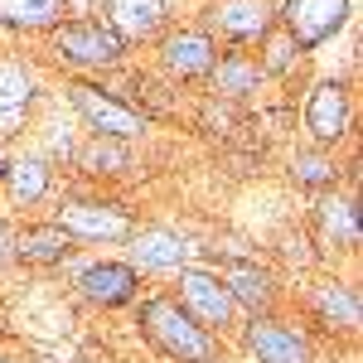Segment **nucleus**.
I'll list each match as a JSON object with an SVG mask.
<instances>
[{"label":"nucleus","mask_w":363,"mask_h":363,"mask_svg":"<svg viewBox=\"0 0 363 363\" xmlns=\"http://www.w3.org/2000/svg\"><path fill=\"white\" fill-rule=\"evenodd\" d=\"M10 262H15V252H10V228L0 223V272H5Z\"/></svg>","instance_id":"nucleus-25"},{"label":"nucleus","mask_w":363,"mask_h":363,"mask_svg":"<svg viewBox=\"0 0 363 363\" xmlns=\"http://www.w3.org/2000/svg\"><path fill=\"white\" fill-rule=\"evenodd\" d=\"M126 242H131V257L126 262L136 272H165V277H174V272L194 267V242L179 238L174 228H136Z\"/></svg>","instance_id":"nucleus-12"},{"label":"nucleus","mask_w":363,"mask_h":363,"mask_svg":"<svg viewBox=\"0 0 363 363\" xmlns=\"http://www.w3.org/2000/svg\"><path fill=\"white\" fill-rule=\"evenodd\" d=\"M107 25L131 44L160 39L169 29V0H107Z\"/></svg>","instance_id":"nucleus-16"},{"label":"nucleus","mask_w":363,"mask_h":363,"mask_svg":"<svg viewBox=\"0 0 363 363\" xmlns=\"http://www.w3.org/2000/svg\"><path fill=\"white\" fill-rule=\"evenodd\" d=\"M218 63V39L203 29H165L160 34V68L174 83H203Z\"/></svg>","instance_id":"nucleus-10"},{"label":"nucleus","mask_w":363,"mask_h":363,"mask_svg":"<svg viewBox=\"0 0 363 363\" xmlns=\"http://www.w3.org/2000/svg\"><path fill=\"white\" fill-rule=\"evenodd\" d=\"M208 83H213V92H223V97H252L262 87V68H257L252 54H223L213 63Z\"/></svg>","instance_id":"nucleus-22"},{"label":"nucleus","mask_w":363,"mask_h":363,"mask_svg":"<svg viewBox=\"0 0 363 363\" xmlns=\"http://www.w3.org/2000/svg\"><path fill=\"white\" fill-rule=\"evenodd\" d=\"M242 349L252 354V363H315L310 335L277 315H252L242 325Z\"/></svg>","instance_id":"nucleus-8"},{"label":"nucleus","mask_w":363,"mask_h":363,"mask_svg":"<svg viewBox=\"0 0 363 363\" xmlns=\"http://www.w3.org/2000/svg\"><path fill=\"white\" fill-rule=\"evenodd\" d=\"M174 306L218 339L238 325V306H233V296H228L223 277L208 272V267H184V272H174Z\"/></svg>","instance_id":"nucleus-4"},{"label":"nucleus","mask_w":363,"mask_h":363,"mask_svg":"<svg viewBox=\"0 0 363 363\" xmlns=\"http://www.w3.org/2000/svg\"><path fill=\"white\" fill-rule=\"evenodd\" d=\"M339 160L335 150H320V145H310V150H296L291 155V179L301 184V189H310V194H330L339 184Z\"/></svg>","instance_id":"nucleus-21"},{"label":"nucleus","mask_w":363,"mask_h":363,"mask_svg":"<svg viewBox=\"0 0 363 363\" xmlns=\"http://www.w3.org/2000/svg\"><path fill=\"white\" fill-rule=\"evenodd\" d=\"M136 330L169 363H218V354H223V339L194 325L174 306V296H145L136 306Z\"/></svg>","instance_id":"nucleus-1"},{"label":"nucleus","mask_w":363,"mask_h":363,"mask_svg":"<svg viewBox=\"0 0 363 363\" xmlns=\"http://www.w3.org/2000/svg\"><path fill=\"white\" fill-rule=\"evenodd\" d=\"M63 92H68V107L83 116V126L92 131V136H107V140H140L145 131H150V116L140 112V107H131L126 97H116V92H107V87L87 83V78H68L63 83Z\"/></svg>","instance_id":"nucleus-3"},{"label":"nucleus","mask_w":363,"mask_h":363,"mask_svg":"<svg viewBox=\"0 0 363 363\" xmlns=\"http://www.w3.org/2000/svg\"><path fill=\"white\" fill-rule=\"evenodd\" d=\"M10 252H15L20 267H63V262L78 252V242H73L54 218H44V223L10 228Z\"/></svg>","instance_id":"nucleus-13"},{"label":"nucleus","mask_w":363,"mask_h":363,"mask_svg":"<svg viewBox=\"0 0 363 363\" xmlns=\"http://www.w3.org/2000/svg\"><path fill=\"white\" fill-rule=\"evenodd\" d=\"M54 223L73 238V242H126L131 233H136V218H131V208L126 203H116V199H63L54 208Z\"/></svg>","instance_id":"nucleus-5"},{"label":"nucleus","mask_w":363,"mask_h":363,"mask_svg":"<svg viewBox=\"0 0 363 363\" xmlns=\"http://www.w3.org/2000/svg\"><path fill=\"white\" fill-rule=\"evenodd\" d=\"M0 363H20V359H5V354H0Z\"/></svg>","instance_id":"nucleus-28"},{"label":"nucleus","mask_w":363,"mask_h":363,"mask_svg":"<svg viewBox=\"0 0 363 363\" xmlns=\"http://www.w3.org/2000/svg\"><path fill=\"white\" fill-rule=\"evenodd\" d=\"M218 277H223L238 315L242 310H247V320L252 315H272V306H277V281H272L267 267H257V262H228Z\"/></svg>","instance_id":"nucleus-17"},{"label":"nucleus","mask_w":363,"mask_h":363,"mask_svg":"<svg viewBox=\"0 0 363 363\" xmlns=\"http://www.w3.org/2000/svg\"><path fill=\"white\" fill-rule=\"evenodd\" d=\"M257 44H262V54H257V68H262V78H286V73H296V63L306 58L301 49H296V39H291L286 29H277V25L267 29Z\"/></svg>","instance_id":"nucleus-24"},{"label":"nucleus","mask_w":363,"mask_h":363,"mask_svg":"<svg viewBox=\"0 0 363 363\" xmlns=\"http://www.w3.org/2000/svg\"><path fill=\"white\" fill-rule=\"evenodd\" d=\"M78 296L97 310H121L140 301V272L131 262H116V257H102V262H87L83 272L73 277Z\"/></svg>","instance_id":"nucleus-9"},{"label":"nucleus","mask_w":363,"mask_h":363,"mask_svg":"<svg viewBox=\"0 0 363 363\" xmlns=\"http://www.w3.org/2000/svg\"><path fill=\"white\" fill-rule=\"evenodd\" d=\"M272 25H277V0H213L203 34L228 44H257Z\"/></svg>","instance_id":"nucleus-11"},{"label":"nucleus","mask_w":363,"mask_h":363,"mask_svg":"<svg viewBox=\"0 0 363 363\" xmlns=\"http://www.w3.org/2000/svg\"><path fill=\"white\" fill-rule=\"evenodd\" d=\"M320 242L335 252H359V203L354 199H320L315 203Z\"/></svg>","instance_id":"nucleus-20"},{"label":"nucleus","mask_w":363,"mask_h":363,"mask_svg":"<svg viewBox=\"0 0 363 363\" xmlns=\"http://www.w3.org/2000/svg\"><path fill=\"white\" fill-rule=\"evenodd\" d=\"M306 136L310 145H320V150H335L344 140L354 136V92L349 83H339V78H320V83L306 92Z\"/></svg>","instance_id":"nucleus-6"},{"label":"nucleus","mask_w":363,"mask_h":363,"mask_svg":"<svg viewBox=\"0 0 363 363\" xmlns=\"http://www.w3.org/2000/svg\"><path fill=\"white\" fill-rule=\"evenodd\" d=\"M0 189H5V199L15 208H34V203H44L49 189H54V165L44 155H10Z\"/></svg>","instance_id":"nucleus-18"},{"label":"nucleus","mask_w":363,"mask_h":363,"mask_svg":"<svg viewBox=\"0 0 363 363\" xmlns=\"http://www.w3.org/2000/svg\"><path fill=\"white\" fill-rule=\"evenodd\" d=\"M68 20V0H0V34H54Z\"/></svg>","instance_id":"nucleus-19"},{"label":"nucleus","mask_w":363,"mask_h":363,"mask_svg":"<svg viewBox=\"0 0 363 363\" xmlns=\"http://www.w3.org/2000/svg\"><path fill=\"white\" fill-rule=\"evenodd\" d=\"M310 315H315L330 335L359 339V325H363L359 286H354V281H320V286L310 291Z\"/></svg>","instance_id":"nucleus-14"},{"label":"nucleus","mask_w":363,"mask_h":363,"mask_svg":"<svg viewBox=\"0 0 363 363\" xmlns=\"http://www.w3.org/2000/svg\"><path fill=\"white\" fill-rule=\"evenodd\" d=\"M0 58H5V34H0Z\"/></svg>","instance_id":"nucleus-27"},{"label":"nucleus","mask_w":363,"mask_h":363,"mask_svg":"<svg viewBox=\"0 0 363 363\" xmlns=\"http://www.w3.org/2000/svg\"><path fill=\"white\" fill-rule=\"evenodd\" d=\"M5 165H10V150L0 145V179H5Z\"/></svg>","instance_id":"nucleus-26"},{"label":"nucleus","mask_w":363,"mask_h":363,"mask_svg":"<svg viewBox=\"0 0 363 363\" xmlns=\"http://www.w3.org/2000/svg\"><path fill=\"white\" fill-rule=\"evenodd\" d=\"M44 39H49L54 63L73 68V73H107V68H116L121 58L131 54L126 39H121L107 20H97V15H73V20H63V25H58L54 34H44Z\"/></svg>","instance_id":"nucleus-2"},{"label":"nucleus","mask_w":363,"mask_h":363,"mask_svg":"<svg viewBox=\"0 0 363 363\" xmlns=\"http://www.w3.org/2000/svg\"><path fill=\"white\" fill-rule=\"evenodd\" d=\"M39 73L25 58H0V140L15 136L20 121L29 116V107L39 102Z\"/></svg>","instance_id":"nucleus-15"},{"label":"nucleus","mask_w":363,"mask_h":363,"mask_svg":"<svg viewBox=\"0 0 363 363\" xmlns=\"http://www.w3.org/2000/svg\"><path fill=\"white\" fill-rule=\"evenodd\" d=\"M354 0H281L277 5V29L296 39V49L310 54L320 44H330L339 29L349 25Z\"/></svg>","instance_id":"nucleus-7"},{"label":"nucleus","mask_w":363,"mask_h":363,"mask_svg":"<svg viewBox=\"0 0 363 363\" xmlns=\"http://www.w3.org/2000/svg\"><path fill=\"white\" fill-rule=\"evenodd\" d=\"M131 165H136V155H131L126 140L92 136L83 150H78V169H87V174H131Z\"/></svg>","instance_id":"nucleus-23"}]
</instances>
